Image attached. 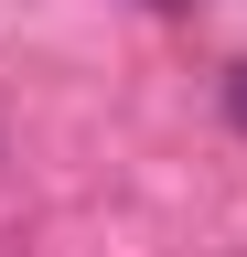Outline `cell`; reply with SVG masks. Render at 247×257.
<instances>
[{"label":"cell","mask_w":247,"mask_h":257,"mask_svg":"<svg viewBox=\"0 0 247 257\" xmlns=\"http://www.w3.org/2000/svg\"><path fill=\"white\" fill-rule=\"evenodd\" d=\"M226 107H236V128H247V64H236V75H226Z\"/></svg>","instance_id":"6da1fadb"}]
</instances>
